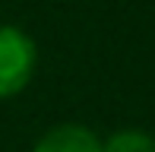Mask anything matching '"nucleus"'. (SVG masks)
<instances>
[{"label": "nucleus", "instance_id": "f257e3e1", "mask_svg": "<svg viewBox=\"0 0 155 152\" xmlns=\"http://www.w3.org/2000/svg\"><path fill=\"white\" fill-rule=\"evenodd\" d=\"M35 60V41L16 25H0V98H10L29 86Z\"/></svg>", "mask_w": 155, "mask_h": 152}, {"label": "nucleus", "instance_id": "f03ea898", "mask_svg": "<svg viewBox=\"0 0 155 152\" xmlns=\"http://www.w3.org/2000/svg\"><path fill=\"white\" fill-rule=\"evenodd\" d=\"M32 152H101V140L82 124H60L48 130Z\"/></svg>", "mask_w": 155, "mask_h": 152}, {"label": "nucleus", "instance_id": "7ed1b4c3", "mask_svg": "<svg viewBox=\"0 0 155 152\" xmlns=\"http://www.w3.org/2000/svg\"><path fill=\"white\" fill-rule=\"evenodd\" d=\"M101 152H155V140L143 130H117L101 143Z\"/></svg>", "mask_w": 155, "mask_h": 152}]
</instances>
